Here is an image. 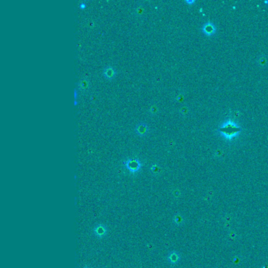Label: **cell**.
I'll return each instance as SVG.
<instances>
[{
	"label": "cell",
	"instance_id": "cell-11",
	"mask_svg": "<svg viewBox=\"0 0 268 268\" xmlns=\"http://www.w3.org/2000/svg\"><path fill=\"white\" fill-rule=\"evenodd\" d=\"M83 268H89V267H83Z\"/></svg>",
	"mask_w": 268,
	"mask_h": 268
},
{
	"label": "cell",
	"instance_id": "cell-6",
	"mask_svg": "<svg viewBox=\"0 0 268 268\" xmlns=\"http://www.w3.org/2000/svg\"><path fill=\"white\" fill-rule=\"evenodd\" d=\"M79 86L83 90L87 89L88 87H89V81L87 79H82V80H80V83H79Z\"/></svg>",
	"mask_w": 268,
	"mask_h": 268
},
{
	"label": "cell",
	"instance_id": "cell-5",
	"mask_svg": "<svg viewBox=\"0 0 268 268\" xmlns=\"http://www.w3.org/2000/svg\"><path fill=\"white\" fill-rule=\"evenodd\" d=\"M179 260H180V255L176 251L172 252L167 256V260L172 264H176L179 261Z\"/></svg>",
	"mask_w": 268,
	"mask_h": 268
},
{
	"label": "cell",
	"instance_id": "cell-1",
	"mask_svg": "<svg viewBox=\"0 0 268 268\" xmlns=\"http://www.w3.org/2000/svg\"><path fill=\"white\" fill-rule=\"evenodd\" d=\"M124 167L128 169L131 174H135L140 171L142 167V163L138 158H128L124 162Z\"/></svg>",
	"mask_w": 268,
	"mask_h": 268
},
{
	"label": "cell",
	"instance_id": "cell-4",
	"mask_svg": "<svg viewBox=\"0 0 268 268\" xmlns=\"http://www.w3.org/2000/svg\"><path fill=\"white\" fill-rule=\"evenodd\" d=\"M103 74H104L105 77L109 79V80H111L113 77H115V76H116V72L113 67L107 66L106 68H105Z\"/></svg>",
	"mask_w": 268,
	"mask_h": 268
},
{
	"label": "cell",
	"instance_id": "cell-10",
	"mask_svg": "<svg viewBox=\"0 0 268 268\" xmlns=\"http://www.w3.org/2000/svg\"><path fill=\"white\" fill-rule=\"evenodd\" d=\"M80 7H81V8H84V7H86V3H85V2H80Z\"/></svg>",
	"mask_w": 268,
	"mask_h": 268
},
{
	"label": "cell",
	"instance_id": "cell-8",
	"mask_svg": "<svg viewBox=\"0 0 268 268\" xmlns=\"http://www.w3.org/2000/svg\"><path fill=\"white\" fill-rule=\"evenodd\" d=\"M157 169H158V167H157V166L156 165V164H154V165H153L152 167H151V171L153 172H157Z\"/></svg>",
	"mask_w": 268,
	"mask_h": 268
},
{
	"label": "cell",
	"instance_id": "cell-3",
	"mask_svg": "<svg viewBox=\"0 0 268 268\" xmlns=\"http://www.w3.org/2000/svg\"><path fill=\"white\" fill-rule=\"evenodd\" d=\"M148 130H149L148 125L144 122L140 123V124H139L135 127L136 133H137V134L140 136L146 135V134H147V132H148Z\"/></svg>",
	"mask_w": 268,
	"mask_h": 268
},
{
	"label": "cell",
	"instance_id": "cell-9",
	"mask_svg": "<svg viewBox=\"0 0 268 268\" xmlns=\"http://www.w3.org/2000/svg\"><path fill=\"white\" fill-rule=\"evenodd\" d=\"M149 111L152 113H155L156 111H157V109H156L155 106H152V107H150V109H149Z\"/></svg>",
	"mask_w": 268,
	"mask_h": 268
},
{
	"label": "cell",
	"instance_id": "cell-7",
	"mask_svg": "<svg viewBox=\"0 0 268 268\" xmlns=\"http://www.w3.org/2000/svg\"><path fill=\"white\" fill-rule=\"evenodd\" d=\"M174 221L176 224H180L182 223V218L180 215H176L174 218Z\"/></svg>",
	"mask_w": 268,
	"mask_h": 268
},
{
	"label": "cell",
	"instance_id": "cell-2",
	"mask_svg": "<svg viewBox=\"0 0 268 268\" xmlns=\"http://www.w3.org/2000/svg\"><path fill=\"white\" fill-rule=\"evenodd\" d=\"M94 233L96 237H99V238H103L104 237H106V234H107V227L102 223H99L96 226V227L94 228Z\"/></svg>",
	"mask_w": 268,
	"mask_h": 268
}]
</instances>
